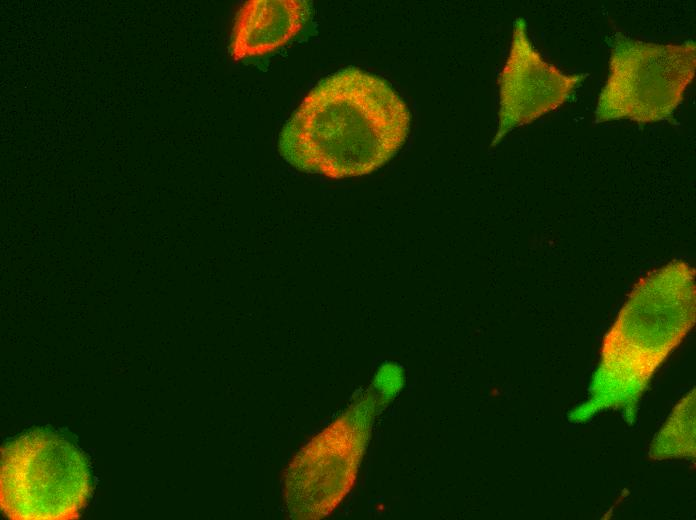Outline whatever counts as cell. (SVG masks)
<instances>
[{"label": "cell", "instance_id": "1", "mask_svg": "<svg viewBox=\"0 0 696 520\" xmlns=\"http://www.w3.org/2000/svg\"><path fill=\"white\" fill-rule=\"evenodd\" d=\"M411 116L383 79L355 67L319 82L279 137L282 157L296 169L329 179L369 174L403 146Z\"/></svg>", "mask_w": 696, "mask_h": 520}, {"label": "cell", "instance_id": "2", "mask_svg": "<svg viewBox=\"0 0 696 520\" xmlns=\"http://www.w3.org/2000/svg\"><path fill=\"white\" fill-rule=\"evenodd\" d=\"M695 270L673 260L650 271L631 290L603 338L589 398L570 419L622 410L632 419L652 377L695 324Z\"/></svg>", "mask_w": 696, "mask_h": 520}, {"label": "cell", "instance_id": "3", "mask_svg": "<svg viewBox=\"0 0 696 520\" xmlns=\"http://www.w3.org/2000/svg\"><path fill=\"white\" fill-rule=\"evenodd\" d=\"M0 489L1 507L11 519H73L90 496V470L68 440L34 430L3 449Z\"/></svg>", "mask_w": 696, "mask_h": 520}, {"label": "cell", "instance_id": "4", "mask_svg": "<svg viewBox=\"0 0 696 520\" xmlns=\"http://www.w3.org/2000/svg\"><path fill=\"white\" fill-rule=\"evenodd\" d=\"M696 44H659L617 33L595 110L598 122L670 120L695 77Z\"/></svg>", "mask_w": 696, "mask_h": 520}, {"label": "cell", "instance_id": "5", "mask_svg": "<svg viewBox=\"0 0 696 520\" xmlns=\"http://www.w3.org/2000/svg\"><path fill=\"white\" fill-rule=\"evenodd\" d=\"M372 396L353 403L289 463L283 493L291 518H323L351 489L369 437L375 407Z\"/></svg>", "mask_w": 696, "mask_h": 520}, {"label": "cell", "instance_id": "6", "mask_svg": "<svg viewBox=\"0 0 696 520\" xmlns=\"http://www.w3.org/2000/svg\"><path fill=\"white\" fill-rule=\"evenodd\" d=\"M586 74H568L545 61L517 18L509 54L499 76L496 145L510 131L558 109L584 81Z\"/></svg>", "mask_w": 696, "mask_h": 520}, {"label": "cell", "instance_id": "7", "mask_svg": "<svg viewBox=\"0 0 696 520\" xmlns=\"http://www.w3.org/2000/svg\"><path fill=\"white\" fill-rule=\"evenodd\" d=\"M309 3L304 0H250L239 9L230 41L235 61L262 56L284 46L305 26Z\"/></svg>", "mask_w": 696, "mask_h": 520}, {"label": "cell", "instance_id": "8", "mask_svg": "<svg viewBox=\"0 0 696 520\" xmlns=\"http://www.w3.org/2000/svg\"><path fill=\"white\" fill-rule=\"evenodd\" d=\"M695 389L684 396L655 436L650 457L655 460L695 458Z\"/></svg>", "mask_w": 696, "mask_h": 520}]
</instances>
